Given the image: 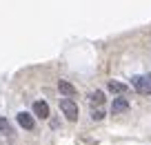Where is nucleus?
Listing matches in <instances>:
<instances>
[{"label": "nucleus", "instance_id": "4", "mask_svg": "<svg viewBox=\"0 0 151 145\" xmlns=\"http://www.w3.org/2000/svg\"><path fill=\"white\" fill-rule=\"evenodd\" d=\"M16 121H18V125L24 127V130H33V127H36V121H33V116L29 112H18Z\"/></svg>", "mask_w": 151, "mask_h": 145}, {"label": "nucleus", "instance_id": "8", "mask_svg": "<svg viewBox=\"0 0 151 145\" xmlns=\"http://www.w3.org/2000/svg\"><path fill=\"white\" fill-rule=\"evenodd\" d=\"M107 87H109V92H113V94H120V96H122V94L129 89L124 83H118V80H109V83H107Z\"/></svg>", "mask_w": 151, "mask_h": 145}, {"label": "nucleus", "instance_id": "3", "mask_svg": "<svg viewBox=\"0 0 151 145\" xmlns=\"http://www.w3.org/2000/svg\"><path fill=\"white\" fill-rule=\"evenodd\" d=\"M58 92H60L65 98H71V101H73V96L78 94V89H76L69 80H58Z\"/></svg>", "mask_w": 151, "mask_h": 145}, {"label": "nucleus", "instance_id": "9", "mask_svg": "<svg viewBox=\"0 0 151 145\" xmlns=\"http://www.w3.org/2000/svg\"><path fill=\"white\" fill-rule=\"evenodd\" d=\"M91 118H93V121H102L104 118V109L102 107H91Z\"/></svg>", "mask_w": 151, "mask_h": 145}, {"label": "nucleus", "instance_id": "6", "mask_svg": "<svg viewBox=\"0 0 151 145\" xmlns=\"http://www.w3.org/2000/svg\"><path fill=\"white\" fill-rule=\"evenodd\" d=\"M129 109V101L118 96V98H113V105H111V114H122Z\"/></svg>", "mask_w": 151, "mask_h": 145}, {"label": "nucleus", "instance_id": "1", "mask_svg": "<svg viewBox=\"0 0 151 145\" xmlns=\"http://www.w3.org/2000/svg\"><path fill=\"white\" fill-rule=\"evenodd\" d=\"M60 112L65 114L69 121H78V105H76V101L71 98H60Z\"/></svg>", "mask_w": 151, "mask_h": 145}, {"label": "nucleus", "instance_id": "2", "mask_svg": "<svg viewBox=\"0 0 151 145\" xmlns=\"http://www.w3.org/2000/svg\"><path fill=\"white\" fill-rule=\"evenodd\" d=\"M131 85H133V89H136V92L149 94V96H151V74H147V76H133V78H131Z\"/></svg>", "mask_w": 151, "mask_h": 145}, {"label": "nucleus", "instance_id": "7", "mask_svg": "<svg viewBox=\"0 0 151 145\" xmlns=\"http://www.w3.org/2000/svg\"><path fill=\"white\" fill-rule=\"evenodd\" d=\"M89 103H91V107H102V105H104V94L100 92V89L91 92L89 94Z\"/></svg>", "mask_w": 151, "mask_h": 145}, {"label": "nucleus", "instance_id": "5", "mask_svg": "<svg viewBox=\"0 0 151 145\" xmlns=\"http://www.w3.org/2000/svg\"><path fill=\"white\" fill-rule=\"evenodd\" d=\"M33 114H36L38 118H49V105H47V101H36L33 103Z\"/></svg>", "mask_w": 151, "mask_h": 145}, {"label": "nucleus", "instance_id": "10", "mask_svg": "<svg viewBox=\"0 0 151 145\" xmlns=\"http://www.w3.org/2000/svg\"><path fill=\"white\" fill-rule=\"evenodd\" d=\"M0 127H2V132H5L7 136H14V127H11L9 123L5 121V118H0Z\"/></svg>", "mask_w": 151, "mask_h": 145}]
</instances>
